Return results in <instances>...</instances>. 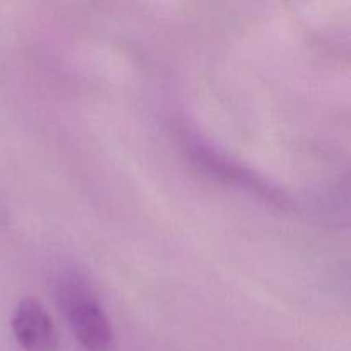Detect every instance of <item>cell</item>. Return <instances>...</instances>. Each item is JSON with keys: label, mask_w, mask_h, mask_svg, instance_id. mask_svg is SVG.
Listing matches in <instances>:
<instances>
[{"label": "cell", "mask_w": 351, "mask_h": 351, "mask_svg": "<svg viewBox=\"0 0 351 351\" xmlns=\"http://www.w3.org/2000/svg\"><path fill=\"white\" fill-rule=\"evenodd\" d=\"M58 307L82 348L88 351L110 348L113 339L112 324L88 288L75 281L62 285L58 290Z\"/></svg>", "instance_id": "cell-1"}, {"label": "cell", "mask_w": 351, "mask_h": 351, "mask_svg": "<svg viewBox=\"0 0 351 351\" xmlns=\"http://www.w3.org/2000/svg\"><path fill=\"white\" fill-rule=\"evenodd\" d=\"M12 331L17 345L24 351H58L57 328L47 308L34 298L19 302L12 317Z\"/></svg>", "instance_id": "cell-2"}]
</instances>
